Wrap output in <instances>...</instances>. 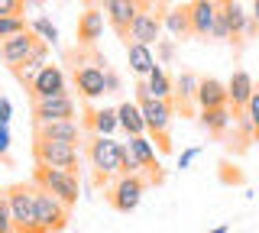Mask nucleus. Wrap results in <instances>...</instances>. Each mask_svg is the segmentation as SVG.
Instances as JSON below:
<instances>
[{
	"label": "nucleus",
	"mask_w": 259,
	"mask_h": 233,
	"mask_svg": "<svg viewBox=\"0 0 259 233\" xmlns=\"http://www.w3.org/2000/svg\"><path fill=\"white\" fill-rule=\"evenodd\" d=\"M136 104L143 110L146 120V133L152 136V143H159V152H172V114H175V104L172 101H159L149 94L146 87V78L136 81Z\"/></svg>",
	"instance_id": "f257e3e1"
},
{
	"label": "nucleus",
	"mask_w": 259,
	"mask_h": 233,
	"mask_svg": "<svg viewBox=\"0 0 259 233\" xmlns=\"http://www.w3.org/2000/svg\"><path fill=\"white\" fill-rule=\"evenodd\" d=\"M7 201H10V217H13V233H46L39 227L36 217V184H10L7 188Z\"/></svg>",
	"instance_id": "f03ea898"
},
{
	"label": "nucleus",
	"mask_w": 259,
	"mask_h": 233,
	"mask_svg": "<svg viewBox=\"0 0 259 233\" xmlns=\"http://www.w3.org/2000/svg\"><path fill=\"white\" fill-rule=\"evenodd\" d=\"M32 184H36V188H42V191H49L52 198H59L65 207H75L78 198H81L78 172H62V168L36 165V172H32Z\"/></svg>",
	"instance_id": "7ed1b4c3"
},
{
	"label": "nucleus",
	"mask_w": 259,
	"mask_h": 233,
	"mask_svg": "<svg viewBox=\"0 0 259 233\" xmlns=\"http://www.w3.org/2000/svg\"><path fill=\"white\" fill-rule=\"evenodd\" d=\"M165 13H168V0H140V17L130 29V42L140 45L159 42L162 29H165Z\"/></svg>",
	"instance_id": "20e7f679"
},
{
	"label": "nucleus",
	"mask_w": 259,
	"mask_h": 233,
	"mask_svg": "<svg viewBox=\"0 0 259 233\" xmlns=\"http://www.w3.org/2000/svg\"><path fill=\"white\" fill-rule=\"evenodd\" d=\"M88 159H91V168L101 181L110 178V175H120L123 172V143H117L113 136H91Z\"/></svg>",
	"instance_id": "39448f33"
},
{
	"label": "nucleus",
	"mask_w": 259,
	"mask_h": 233,
	"mask_svg": "<svg viewBox=\"0 0 259 233\" xmlns=\"http://www.w3.org/2000/svg\"><path fill=\"white\" fill-rule=\"evenodd\" d=\"M32 156H36V165L62 168V172H75L78 162H81L78 146H68V143H52V139H36V143H32Z\"/></svg>",
	"instance_id": "423d86ee"
},
{
	"label": "nucleus",
	"mask_w": 259,
	"mask_h": 233,
	"mask_svg": "<svg viewBox=\"0 0 259 233\" xmlns=\"http://www.w3.org/2000/svg\"><path fill=\"white\" fill-rule=\"evenodd\" d=\"M143 191H146V178L143 175H117L113 188L107 191V201L117 214H130L140 207L143 201Z\"/></svg>",
	"instance_id": "0eeeda50"
},
{
	"label": "nucleus",
	"mask_w": 259,
	"mask_h": 233,
	"mask_svg": "<svg viewBox=\"0 0 259 233\" xmlns=\"http://www.w3.org/2000/svg\"><path fill=\"white\" fill-rule=\"evenodd\" d=\"M91 4H101V10L107 17V23L113 26V33L123 42H130V29H133L136 17H140V0H88V7Z\"/></svg>",
	"instance_id": "6e6552de"
},
{
	"label": "nucleus",
	"mask_w": 259,
	"mask_h": 233,
	"mask_svg": "<svg viewBox=\"0 0 259 233\" xmlns=\"http://www.w3.org/2000/svg\"><path fill=\"white\" fill-rule=\"evenodd\" d=\"M36 217H39V227L46 233H62L71 220V207H65L59 198H52L49 191L36 188Z\"/></svg>",
	"instance_id": "1a4fd4ad"
},
{
	"label": "nucleus",
	"mask_w": 259,
	"mask_h": 233,
	"mask_svg": "<svg viewBox=\"0 0 259 233\" xmlns=\"http://www.w3.org/2000/svg\"><path fill=\"white\" fill-rule=\"evenodd\" d=\"M217 20L230 29V39H249L259 33V26L253 23V17H246L240 0H217Z\"/></svg>",
	"instance_id": "9d476101"
},
{
	"label": "nucleus",
	"mask_w": 259,
	"mask_h": 233,
	"mask_svg": "<svg viewBox=\"0 0 259 233\" xmlns=\"http://www.w3.org/2000/svg\"><path fill=\"white\" fill-rule=\"evenodd\" d=\"M75 87H78V94H81L84 101L104 98V94H107V68L88 65V62L75 65Z\"/></svg>",
	"instance_id": "9b49d317"
},
{
	"label": "nucleus",
	"mask_w": 259,
	"mask_h": 233,
	"mask_svg": "<svg viewBox=\"0 0 259 233\" xmlns=\"http://www.w3.org/2000/svg\"><path fill=\"white\" fill-rule=\"evenodd\" d=\"M253 91H256L253 75H249L246 68H237L230 75V81H227V107L233 110V117L246 114V104H249V98H253Z\"/></svg>",
	"instance_id": "f8f14e48"
},
{
	"label": "nucleus",
	"mask_w": 259,
	"mask_h": 233,
	"mask_svg": "<svg viewBox=\"0 0 259 233\" xmlns=\"http://www.w3.org/2000/svg\"><path fill=\"white\" fill-rule=\"evenodd\" d=\"M32 120H36V123L75 120V101H71V94H59V98H46V101H32Z\"/></svg>",
	"instance_id": "ddd939ff"
},
{
	"label": "nucleus",
	"mask_w": 259,
	"mask_h": 233,
	"mask_svg": "<svg viewBox=\"0 0 259 233\" xmlns=\"http://www.w3.org/2000/svg\"><path fill=\"white\" fill-rule=\"evenodd\" d=\"M32 101H46V98H59V94H68V84H65V71L59 65H46L32 78L29 84Z\"/></svg>",
	"instance_id": "4468645a"
},
{
	"label": "nucleus",
	"mask_w": 259,
	"mask_h": 233,
	"mask_svg": "<svg viewBox=\"0 0 259 233\" xmlns=\"http://www.w3.org/2000/svg\"><path fill=\"white\" fill-rule=\"evenodd\" d=\"M36 45H39V39L32 36V29H26V33H16V36L7 39V42H0V59L10 65V71H16L32 55Z\"/></svg>",
	"instance_id": "2eb2a0df"
},
{
	"label": "nucleus",
	"mask_w": 259,
	"mask_h": 233,
	"mask_svg": "<svg viewBox=\"0 0 259 233\" xmlns=\"http://www.w3.org/2000/svg\"><path fill=\"white\" fill-rule=\"evenodd\" d=\"M188 13H191V36L210 39V29L217 23V0H191Z\"/></svg>",
	"instance_id": "dca6fc26"
},
{
	"label": "nucleus",
	"mask_w": 259,
	"mask_h": 233,
	"mask_svg": "<svg viewBox=\"0 0 259 233\" xmlns=\"http://www.w3.org/2000/svg\"><path fill=\"white\" fill-rule=\"evenodd\" d=\"M36 139H52V143H81V123L75 120H55V123H36Z\"/></svg>",
	"instance_id": "f3484780"
},
{
	"label": "nucleus",
	"mask_w": 259,
	"mask_h": 233,
	"mask_svg": "<svg viewBox=\"0 0 259 233\" xmlns=\"http://www.w3.org/2000/svg\"><path fill=\"white\" fill-rule=\"evenodd\" d=\"M126 143L133 146L136 159L143 162V172H149L156 184L165 181V175H162V165H159V156H156V146H152V139H149V136H130Z\"/></svg>",
	"instance_id": "a211bd4d"
},
{
	"label": "nucleus",
	"mask_w": 259,
	"mask_h": 233,
	"mask_svg": "<svg viewBox=\"0 0 259 233\" xmlns=\"http://www.w3.org/2000/svg\"><path fill=\"white\" fill-rule=\"evenodd\" d=\"M104 10H97V7H88L84 13L78 17V45H84V49H94V42L101 39L104 33Z\"/></svg>",
	"instance_id": "6ab92c4d"
},
{
	"label": "nucleus",
	"mask_w": 259,
	"mask_h": 233,
	"mask_svg": "<svg viewBox=\"0 0 259 233\" xmlns=\"http://www.w3.org/2000/svg\"><path fill=\"white\" fill-rule=\"evenodd\" d=\"M198 84H201V78L194 75V71H182V75L175 78L172 104H178V110H182V114H191V107L198 104Z\"/></svg>",
	"instance_id": "aec40b11"
},
{
	"label": "nucleus",
	"mask_w": 259,
	"mask_h": 233,
	"mask_svg": "<svg viewBox=\"0 0 259 233\" xmlns=\"http://www.w3.org/2000/svg\"><path fill=\"white\" fill-rule=\"evenodd\" d=\"M198 107L201 110L227 107V84L221 81V78H201V84H198Z\"/></svg>",
	"instance_id": "412c9836"
},
{
	"label": "nucleus",
	"mask_w": 259,
	"mask_h": 233,
	"mask_svg": "<svg viewBox=\"0 0 259 233\" xmlns=\"http://www.w3.org/2000/svg\"><path fill=\"white\" fill-rule=\"evenodd\" d=\"M165 33L168 39H185L191 36V13H188V4H172L165 13Z\"/></svg>",
	"instance_id": "4be33fe9"
},
{
	"label": "nucleus",
	"mask_w": 259,
	"mask_h": 233,
	"mask_svg": "<svg viewBox=\"0 0 259 233\" xmlns=\"http://www.w3.org/2000/svg\"><path fill=\"white\" fill-rule=\"evenodd\" d=\"M117 120H120V130H126V136H146V120L143 110L136 101H123L117 107Z\"/></svg>",
	"instance_id": "5701e85b"
},
{
	"label": "nucleus",
	"mask_w": 259,
	"mask_h": 233,
	"mask_svg": "<svg viewBox=\"0 0 259 233\" xmlns=\"http://www.w3.org/2000/svg\"><path fill=\"white\" fill-rule=\"evenodd\" d=\"M88 126L94 130V136H113V130L120 126L117 107H88Z\"/></svg>",
	"instance_id": "b1692460"
},
{
	"label": "nucleus",
	"mask_w": 259,
	"mask_h": 233,
	"mask_svg": "<svg viewBox=\"0 0 259 233\" xmlns=\"http://www.w3.org/2000/svg\"><path fill=\"white\" fill-rule=\"evenodd\" d=\"M126 59H130V68H133L136 78H149V71L159 65L152 49L149 45H140V42H126Z\"/></svg>",
	"instance_id": "393cba45"
},
{
	"label": "nucleus",
	"mask_w": 259,
	"mask_h": 233,
	"mask_svg": "<svg viewBox=\"0 0 259 233\" xmlns=\"http://www.w3.org/2000/svg\"><path fill=\"white\" fill-rule=\"evenodd\" d=\"M201 126L207 130V136H214V139H221V136L230 130L233 123V110L230 107H217V110H201Z\"/></svg>",
	"instance_id": "a878e982"
},
{
	"label": "nucleus",
	"mask_w": 259,
	"mask_h": 233,
	"mask_svg": "<svg viewBox=\"0 0 259 233\" xmlns=\"http://www.w3.org/2000/svg\"><path fill=\"white\" fill-rule=\"evenodd\" d=\"M146 87H149V94L152 98H159V101H172V91H175V81L168 78V71L156 65L149 71V78H146Z\"/></svg>",
	"instance_id": "bb28decb"
},
{
	"label": "nucleus",
	"mask_w": 259,
	"mask_h": 233,
	"mask_svg": "<svg viewBox=\"0 0 259 233\" xmlns=\"http://www.w3.org/2000/svg\"><path fill=\"white\" fill-rule=\"evenodd\" d=\"M29 29H32V36H36L39 42H46V45L59 42V29L52 26V20H49V17H36V20L29 23Z\"/></svg>",
	"instance_id": "cd10ccee"
},
{
	"label": "nucleus",
	"mask_w": 259,
	"mask_h": 233,
	"mask_svg": "<svg viewBox=\"0 0 259 233\" xmlns=\"http://www.w3.org/2000/svg\"><path fill=\"white\" fill-rule=\"evenodd\" d=\"M26 29H29L26 20H20V17H0V42H7V39L16 36V33H26Z\"/></svg>",
	"instance_id": "c85d7f7f"
},
{
	"label": "nucleus",
	"mask_w": 259,
	"mask_h": 233,
	"mask_svg": "<svg viewBox=\"0 0 259 233\" xmlns=\"http://www.w3.org/2000/svg\"><path fill=\"white\" fill-rule=\"evenodd\" d=\"M120 175H143V162L136 159V152L130 143H123V172Z\"/></svg>",
	"instance_id": "c756f323"
},
{
	"label": "nucleus",
	"mask_w": 259,
	"mask_h": 233,
	"mask_svg": "<svg viewBox=\"0 0 259 233\" xmlns=\"http://www.w3.org/2000/svg\"><path fill=\"white\" fill-rule=\"evenodd\" d=\"M246 120L253 123V143H259V87L253 91V98L246 104Z\"/></svg>",
	"instance_id": "7c9ffc66"
},
{
	"label": "nucleus",
	"mask_w": 259,
	"mask_h": 233,
	"mask_svg": "<svg viewBox=\"0 0 259 233\" xmlns=\"http://www.w3.org/2000/svg\"><path fill=\"white\" fill-rule=\"evenodd\" d=\"M0 17H20V20H26V0H0Z\"/></svg>",
	"instance_id": "2f4dec72"
},
{
	"label": "nucleus",
	"mask_w": 259,
	"mask_h": 233,
	"mask_svg": "<svg viewBox=\"0 0 259 233\" xmlns=\"http://www.w3.org/2000/svg\"><path fill=\"white\" fill-rule=\"evenodd\" d=\"M0 233H13V217H10V201H7V191H0Z\"/></svg>",
	"instance_id": "473e14b6"
},
{
	"label": "nucleus",
	"mask_w": 259,
	"mask_h": 233,
	"mask_svg": "<svg viewBox=\"0 0 259 233\" xmlns=\"http://www.w3.org/2000/svg\"><path fill=\"white\" fill-rule=\"evenodd\" d=\"M156 55L168 65V62L175 59V39H159V42H156ZM159 59H156V62H159Z\"/></svg>",
	"instance_id": "72a5a7b5"
},
{
	"label": "nucleus",
	"mask_w": 259,
	"mask_h": 233,
	"mask_svg": "<svg viewBox=\"0 0 259 233\" xmlns=\"http://www.w3.org/2000/svg\"><path fill=\"white\" fill-rule=\"evenodd\" d=\"M10 117H13V104L7 101V98H0V126L10 123Z\"/></svg>",
	"instance_id": "f704fd0d"
},
{
	"label": "nucleus",
	"mask_w": 259,
	"mask_h": 233,
	"mask_svg": "<svg viewBox=\"0 0 259 233\" xmlns=\"http://www.w3.org/2000/svg\"><path fill=\"white\" fill-rule=\"evenodd\" d=\"M198 152H201V149H185L182 159H178V168H188V165L194 162V156H198Z\"/></svg>",
	"instance_id": "c9c22d12"
},
{
	"label": "nucleus",
	"mask_w": 259,
	"mask_h": 233,
	"mask_svg": "<svg viewBox=\"0 0 259 233\" xmlns=\"http://www.w3.org/2000/svg\"><path fill=\"white\" fill-rule=\"evenodd\" d=\"M7 149H10V130L0 126V156H7Z\"/></svg>",
	"instance_id": "e433bc0d"
},
{
	"label": "nucleus",
	"mask_w": 259,
	"mask_h": 233,
	"mask_svg": "<svg viewBox=\"0 0 259 233\" xmlns=\"http://www.w3.org/2000/svg\"><path fill=\"white\" fill-rule=\"evenodd\" d=\"M117 91H120V78L107 68V94H117Z\"/></svg>",
	"instance_id": "4c0bfd02"
},
{
	"label": "nucleus",
	"mask_w": 259,
	"mask_h": 233,
	"mask_svg": "<svg viewBox=\"0 0 259 233\" xmlns=\"http://www.w3.org/2000/svg\"><path fill=\"white\" fill-rule=\"evenodd\" d=\"M253 23L259 26V0H253Z\"/></svg>",
	"instance_id": "58836bf2"
},
{
	"label": "nucleus",
	"mask_w": 259,
	"mask_h": 233,
	"mask_svg": "<svg viewBox=\"0 0 259 233\" xmlns=\"http://www.w3.org/2000/svg\"><path fill=\"white\" fill-rule=\"evenodd\" d=\"M207 233H227V227H214V230H207Z\"/></svg>",
	"instance_id": "ea45409f"
},
{
	"label": "nucleus",
	"mask_w": 259,
	"mask_h": 233,
	"mask_svg": "<svg viewBox=\"0 0 259 233\" xmlns=\"http://www.w3.org/2000/svg\"><path fill=\"white\" fill-rule=\"evenodd\" d=\"M32 4H42V0H32Z\"/></svg>",
	"instance_id": "a19ab883"
}]
</instances>
